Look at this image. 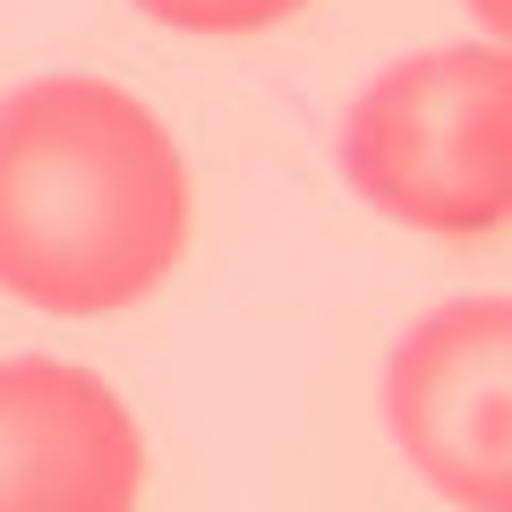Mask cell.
<instances>
[{
    "mask_svg": "<svg viewBox=\"0 0 512 512\" xmlns=\"http://www.w3.org/2000/svg\"><path fill=\"white\" fill-rule=\"evenodd\" d=\"M342 171L419 239H487L512 222V52L436 43L350 103Z\"/></svg>",
    "mask_w": 512,
    "mask_h": 512,
    "instance_id": "7a4b0ae2",
    "label": "cell"
},
{
    "mask_svg": "<svg viewBox=\"0 0 512 512\" xmlns=\"http://www.w3.org/2000/svg\"><path fill=\"white\" fill-rule=\"evenodd\" d=\"M137 9L154 26H180V35H265L308 0H137Z\"/></svg>",
    "mask_w": 512,
    "mask_h": 512,
    "instance_id": "5b68a950",
    "label": "cell"
},
{
    "mask_svg": "<svg viewBox=\"0 0 512 512\" xmlns=\"http://www.w3.org/2000/svg\"><path fill=\"white\" fill-rule=\"evenodd\" d=\"M402 461L461 512H512V299H453L384 359Z\"/></svg>",
    "mask_w": 512,
    "mask_h": 512,
    "instance_id": "3957f363",
    "label": "cell"
},
{
    "mask_svg": "<svg viewBox=\"0 0 512 512\" xmlns=\"http://www.w3.org/2000/svg\"><path fill=\"white\" fill-rule=\"evenodd\" d=\"M146 436L103 376L0 359V512H137Z\"/></svg>",
    "mask_w": 512,
    "mask_h": 512,
    "instance_id": "277c9868",
    "label": "cell"
},
{
    "mask_svg": "<svg viewBox=\"0 0 512 512\" xmlns=\"http://www.w3.org/2000/svg\"><path fill=\"white\" fill-rule=\"evenodd\" d=\"M188 248V163L111 77L0 94V291L52 316H120Z\"/></svg>",
    "mask_w": 512,
    "mask_h": 512,
    "instance_id": "6da1fadb",
    "label": "cell"
},
{
    "mask_svg": "<svg viewBox=\"0 0 512 512\" xmlns=\"http://www.w3.org/2000/svg\"><path fill=\"white\" fill-rule=\"evenodd\" d=\"M478 9V26H487V35H512V0H470Z\"/></svg>",
    "mask_w": 512,
    "mask_h": 512,
    "instance_id": "8992f818",
    "label": "cell"
}]
</instances>
